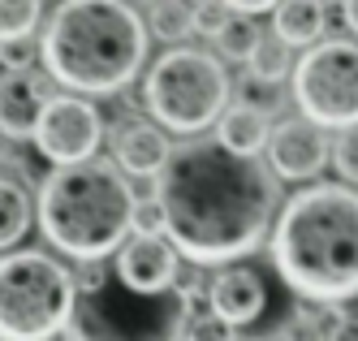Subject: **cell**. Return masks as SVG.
Segmentation results:
<instances>
[{"instance_id": "9c48e42d", "label": "cell", "mask_w": 358, "mask_h": 341, "mask_svg": "<svg viewBox=\"0 0 358 341\" xmlns=\"http://www.w3.org/2000/svg\"><path fill=\"white\" fill-rule=\"evenodd\" d=\"M99 139H104V121H99V109L83 95L48 99V113L35 130V147H39L43 160H52V165L91 160Z\"/></svg>"}, {"instance_id": "30bf717a", "label": "cell", "mask_w": 358, "mask_h": 341, "mask_svg": "<svg viewBox=\"0 0 358 341\" xmlns=\"http://www.w3.org/2000/svg\"><path fill=\"white\" fill-rule=\"evenodd\" d=\"M332 160V143L324 125L311 117H289L272 130L268 139V165L280 173V181H306Z\"/></svg>"}, {"instance_id": "8992f818", "label": "cell", "mask_w": 358, "mask_h": 341, "mask_svg": "<svg viewBox=\"0 0 358 341\" xmlns=\"http://www.w3.org/2000/svg\"><path fill=\"white\" fill-rule=\"evenodd\" d=\"M78 281L43 251H9L0 268V337L57 341L69 328Z\"/></svg>"}, {"instance_id": "5bb4252c", "label": "cell", "mask_w": 358, "mask_h": 341, "mask_svg": "<svg viewBox=\"0 0 358 341\" xmlns=\"http://www.w3.org/2000/svg\"><path fill=\"white\" fill-rule=\"evenodd\" d=\"M208 302L212 311H220V316L229 324H255L264 316V302H268V290H264V277L255 268H224L212 290H208Z\"/></svg>"}, {"instance_id": "2e32d148", "label": "cell", "mask_w": 358, "mask_h": 341, "mask_svg": "<svg viewBox=\"0 0 358 341\" xmlns=\"http://www.w3.org/2000/svg\"><path fill=\"white\" fill-rule=\"evenodd\" d=\"M324 26H328V5L324 0H280L272 9V31L285 35L294 48L320 43Z\"/></svg>"}, {"instance_id": "ba28073f", "label": "cell", "mask_w": 358, "mask_h": 341, "mask_svg": "<svg viewBox=\"0 0 358 341\" xmlns=\"http://www.w3.org/2000/svg\"><path fill=\"white\" fill-rule=\"evenodd\" d=\"M294 99L324 130L358 125V43L324 39L294 65Z\"/></svg>"}, {"instance_id": "603a6c76", "label": "cell", "mask_w": 358, "mask_h": 341, "mask_svg": "<svg viewBox=\"0 0 358 341\" xmlns=\"http://www.w3.org/2000/svg\"><path fill=\"white\" fill-rule=\"evenodd\" d=\"M280 341H328V328H324V320L315 316V311L298 307L285 320V328H280Z\"/></svg>"}, {"instance_id": "7a4b0ae2", "label": "cell", "mask_w": 358, "mask_h": 341, "mask_svg": "<svg viewBox=\"0 0 358 341\" xmlns=\"http://www.w3.org/2000/svg\"><path fill=\"white\" fill-rule=\"evenodd\" d=\"M272 264L294 294L311 302H350L358 294V190H298L276 216Z\"/></svg>"}, {"instance_id": "83f0119b", "label": "cell", "mask_w": 358, "mask_h": 341, "mask_svg": "<svg viewBox=\"0 0 358 341\" xmlns=\"http://www.w3.org/2000/svg\"><path fill=\"white\" fill-rule=\"evenodd\" d=\"M324 5H337V0H324Z\"/></svg>"}, {"instance_id": "ac0fdd59", "label": "cell", "mask_w": 358, "mask_h": 341, "mask_svg": "<svg viewBox=\"0 0 358 341\" xmlns=\"http://www.w3.org/2000/svg\"><path fill=\"white\" fill-rule=\"evenodd\" d=\"M294 43L285 39V35H259V43H255V52H250V61H246V69L259 78V83H280L285 74H294Z\"/></svg>"}, {"instance_id": "52a82bcc", "label": "cell", "mask_w": 358, "mask_h": 341, "mask_svg": "<svg viewBox=\"0 0 358 341\" xmlns=\"http://www.w3.org/2000/svg\"><path fill=\"white\" fill-rule=\"evenodd\" d=\"M143 99L151 117L164 130L177 134H199L212 121H220L229 104V74L212 52L199 48H169L164 57H156L147 74Z\"/></svg>"}, {"instance_id": "277c9868", "label": "cell", "mask_w": 358, "mask_h": 341, "mask_svg": "<svg viewBox=\"0 0 358 341\" xmlns=\"http://www.w3.org/2000/svg\"><path fill=\"white\" fill-rule=\"evenodd\" d=\"M138 195L130 190V173L117 160H78L57 165L39 186V229L57 251L83 259L117 255L134 233Z\"/></svg>"}, {"instance_id": "ffe728a7", "label": "cell", "mask_w": 358, "mask_h": 341, "mask_svg": "<svg viewBox=\"0 0 358 341\" xmlns=\"http://www.w3.org/2000/svg\"><path fill=\"white\" fill-rule=\"evenodd\" d=\"M259 35L264 31L250 22V13H238V18H229L220 26L216 48H220V57H229V61H250V52H255V43H259Z\"/></svg>"}, {"instance_id": "4fadbf2b", "label": "cell", "mask_w": 358, "mask_h": 341, "mask_svg": "<svg viewBox=\"0 0 358 341\" xmlns=\"http://www.w3.org/2000/svg\"><path fill=\"white\" fill-rule=\"evenodd\" d=\"M48 113V91L31 69H5V83H0V130L5 139H35V130Z\"/></svg>"}, {"instance_id": "4316f807", "label": "cell", "mask_w": 358, "mask_h": 341, "mask_svg": "<svg viewBox=\"0 0 358 341\" xmlns=\"http://www.w3.org/2000/svg\"><path fill=\"white\" fill-rule=\"evenodd\" d=\"M341 18H345V26L358 35V0H341Z\"/></svg>"}, {"instance_id": "7402d4cb", "label": "cell", "mask_w": 358, "mask_h": 341, "mask_svg": "<svg viewBox=\"0 0 358 341\" xmlns=\"http://www.w3.org/2000/svg\"><path fill=\"white\" fill-rule=\"evenodd\" d=\"M182 341H238V324H229L220 311H199L190 316Z\"/></svg>"}, {"instance_id": "3957f363", "label": "cell", "mask_w": 358, "mask_h": 341, "mask_svg": "<svg viewBox=\"0 0 358 341\" xmlns=\"http://www.w3.org/2000/svg\"><path fill=\"white\" fill-rule=\"evenodd\" d=\"M147 22L130 0H65L48 18L39 57L61 87L78 95H117L147 61Z\"/></svg>"}, {"instance_id": "484cf974", "label": "cell", "mask_w": 358, "mask_h": 341, "mask_svg": "<svg viewBox=\"0 0 358 341\" xmlns=\"http://www.w3.org/2000/svg\"><path fill=\"white\" fill-rule=\"evenodd\" d=\"M224 5L234 9V13H250V18H255V13H268V9H276L280 0H224Z\"/></svg>"}, {"instance_id": "6da1fadb", "label": "cell", "mask_w": 358, "mask_h": 341, "mask_svg": "<svg viewBox=\"0 0 358 341\" xmlns=\"http://www.w3.org/2000/svg\"><path fill=\"white\" fill-rule=\"evenodd\" d=\"M151 195L164 207V233L186 259L234 264L276 229L280 173L220 139H199L173 147Z\"/></svg>"}, {"instance_id": "e0dca14e", "label": "cell", "mask_w": 358, "mask_h": 341, "mask_svg": "<svg viewBox=\"0 0 358 341\" xmlns=\"http://www.w3.org/2000/svg\"><path fill=\"white\" fill-rule=\"evenodd\" d=\"M151 35H160L164 43H182L199 31V5L194 0H151Z\"/></svg>"}, {"instance_id": "9a60e30c", "label": "cell", "mask_w": 358, "mask_h": 341, "mask_svg": "<svg viewBox=\"0 0 358 341\" xmlns=\"http://www.w3.org/2000/svg\"><path fill=\"white\" fill-rule=\"evenodd\" d=\"M216 139H220L224 147L242 151V155H259V151L268 147V139H272L268 113L259 109V104L242 99V104H234V109L220 113V121H216Z\"/></svg>"}, {"instance_id": "d6986e66", "label": "cell", "mask_w": 358, "mask_h": 341, "mask_svg": "<svg viewBox=\"0 0 358 341\" xmlns=\"http://www.w3.org/2000/svg\"><path fill=\"white\" fill-rule=\"evenodd\" d=\"M0 199H5V221H0V246L13 251L22 238H27V229H31V195L27 186L5 173V190H0Z\"/></svg>"}, {"instance_id": "44dd1931", "label": "cell", "mask_w": 358, "mask_h": 341, "mask_svg": "<svg viewBox=\"0 0 358 341\" xmlns=\"http://www.w3.org/2000/svg\"><path fill=\"white\" fill-rule=\"evenodd\" d=\"M43 0H0V35L5 43H22L31 39V31L39 26Z\"/></svg>"}, {"instance_id": "5b68a950", "label": "cell", "mask_w": 358, "mask_h": 341, "mask_svg": "<svg viewBox=\"0 0 358 341\" xmlns=\"http://www.w3.org/2000/svg\"><path fill=\"white\" fill-rule=\"evenodd\" d=\"M194 285L138 290L117 264H91L78 277V302L65 328V341H182L190 324Z\"/></svg>"}, {"instance_id": "cb8c5ba5", "label": "cell", "mask_w": 358, "mask_h": 341, "mask_svg": "<svg viewBox=\"0 0 358 341\" xmlns=\"http://www.w3.org/2000/svg\"><path fill=\"white\" fill-rule=\"evenodd\" d=\"M332 165H337V173L345 181H358V125L337 134V143H332Z\"/></svg>"}, {"instance_id": "8fae6325", "label": "cell", "mask_w": 358, "mask_h": 341, "mask_svg": "<svg viewBox=\"0 0 358 341\" xmlns=\"http://www.w3.org/2000/svg\"><path fill=\"white\" fill-rule=\"evenodd\" d=\"M113 264L138 290H169V285L182 281V251L173 246L169 233H138L134 229L121 242V251L113 255Z\"/></svg>"}, {"instance_id": "d4e9b609", "label": "cell", "mask_w": 358, "mask_h": 341, "mask_svg": "<svg viewBox=\"0 0 358 341\" xmlns=\"http://www.w3.org/2000/svg\"><path fill=\"white\" fill-rule=\"evenodd\" d=\"M328 341H358V316H337L328 328Z\"/></svg>"}, {"instance_id": "7c38bea8", "label": "cell", "mask_w": 358, "mask_h": 341, "mask_svg": "<svg viewBox=\"0 0 358 341\" xmlns=\"http://www.w3.org/2000/svg\"><path fill=\"white\" fill-rule=\"evenodd\" d=\"M169 139L160 121H143V117H121L113 125V160L130 173V177H156L169 165Z\"/></svg>"}]
</instances>
